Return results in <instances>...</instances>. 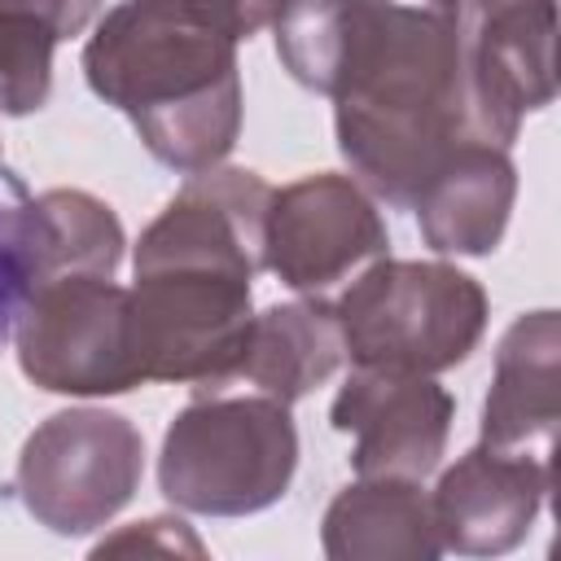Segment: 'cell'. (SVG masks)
Masks as SVG:
<instances>
[{
	"label": "cell",
	"mask_w": 561,
	"mask_h": 561,
	"mask_svg": "<svg viewBox=\"0 0 561 561\" xmlns=\"http://www.w3.org/2000/svg\"><path fill=\"white\" fill-rule=\"evenodd\" d=\"M513 202H517V167L508 149L469 136L421 184L412 210L434 254L482 259L504 241Z\"/></svg>",
	"instance_id": "4fadbf2b"
},
{
	"label": "cell",
	"mask_w": 561,
	"mask_h": 561,
	"mask_svg": "<svg viewBox=\"0 0 561 561\" xmlns=\"http://www.w3.org/2000/svg\"><path fill=\"white\" fill-rule=\"evenodd\" d=\"M272 184L250 167L188 171L175 197L140 232L131 272L140 267H219L259 276L267 267V210Z\"/></svg>",
	"instance_id": "30bf717a"
},
{
	"label": "cell",
	"mask_w": 561,
	"mask_h": 561,
	"mask_svg": "<svg viewBox=\"0 0 561 561\" xmlns=\"http://www.w3.org/2000/svg\"><path fill=\"white\" fill-rule=\"evenodd\" d=\"M355 368L447 373L486 333V289L443 259H377L333 302Z\"/></svg>",
	"instance_id": "277c9868"
},
{
	"label": "cell",
	"mask_w": 561,
	"mask_h": 561,
	"mask_svg": "<svg viewBox=\"0 0 561 561\" xmlns=\"http://www.w3.org/2000/svg\"><path fill=\"white\" fill-rule=\"evenodd\" d=\"M131 552H140V557H206V543L180 517H145V522H131V526L105 535L101 543H92V557H131Z\"/></svg>",
	"instance_id": "d6986e66"
},
{
	"label": "cell",
	"mask_w": 561,
	"mask_h": 561,
	"mask_svg": "<svg viewBox=\"0 0 561 561\" xmlns=\"http://www.w3.org/2000/svg\"><path fill=\"white\" fill-rule=\"evenodd\" d=\"M342 364L346 342L337 307L320 294H302L254 316L237 381H250L259 386V394H272L280 403H298L320 390Z\"/></svg>",
	"instance_id": "e0dca14e"
},
{
	"label": "cell",
	"mask_w": 561,
	"mask_h": 561,
	"mask_svg": "<svg viewBox=\"0 0 561 561\" xmlns=\"http://www.w3.org/2000/svg\"><path fill=\"white\" fill-rule=\"evenodd\" d=\"M333 131L373 197L412 206L473 136L460 70V0H337Z\"/></svg>",
	"instance_id": "6da1fadb"
},
{
	"label": "cell",
	"mask_w": 561,
	"mask_h": 561,
	"mask_svg": "<svg viewBox=\"0 0 561 561\" xmlns=\"http://www.w3.org/2000/svg\"><path fill=\"white\" fill-rule=\"evenodd\" d=\"M101 0H0V114L48 105L53 53L96 18Z\"/></svg>",
	"instance_id": "ac0fdd59"
},
{
	"label": "cell",
	"mask_w": 561,
	"mask_h": 561,
	"mask_svg": "<svg viewBox=\"0 0 561 561\" xmlns=\"http://www.w3.org/2000/svg\"><path fill=\"white\" fill-rule=\"evenodd\" d=\"M329 561H434L443 557L430 491L416 478H355L320 522Z\"/></svg>",
	"instance_id": "2e32d148"
},
{
	"label": "cell",
	"mask_w": 561,
	"mask_h": 561,
	"mask_svg": "<svg viewBox=\"0 0 561 561\" xmlns=\"http://www.w3.org/2000/svg\"><path fill=\"white\" fill-rule=\"evenodd\" d=\"M127 320L145 381L219 394L245 359L254 324L250 276L219 267H140L127 289Z\"/></svg>",
	"instance_id": "5b68a950"
},
{
	"label": "cell",
	"mask_w": 561,
	"mask_h": 561,
	"mask_svg": "<svg viewBox=\"0 0 561 561\" xmlns=\"http://www.w3.org/2000/svg\"><path fill=\"white\" fill-rule=\"evenodd\" d=\"M456 399L430 373L351 368L329 421L355 434V478H430L447 451Z\"/></svg>",
	"instance_id": "8fae6325"
},
{
	"label": "cell",
	"mask_w": 561,
	"mask_h": 561,
	"mask_svg": "<svg viewBox=\"0 0 561 561\" xmlns=\"http://www.w3.org/2000/svg\"><path fill=\"white\" fill-rule=\"evenodd\" d=\"M145 473V434L110 408H61L18 451L22 508L53 535H88L114 522Z\"/></svg>",
	"instance_id": "8992f818"
},
{
	"label": "cell",
	"mask_w": 561,
	"mask_h": 561,
	"mask_svg": "<svg viewBox=\"0 0 561 561\" xmlns=\"http://www.w3.org/2000/svg\"><path fill=\"white\" fill-rule=\"evenodd\" d=\"M561 421V320L552 307L517 316L500 346L482 403V443L504 451H535Z\"/></svg>",
	"instance_id": "5bb4252c"
},
{
	"label": "cell",
	"mask_w": 561,
	"mask_h": 561,
	"mask_svg": "<svg viewBox=\"0 0 561 561\" xmlns=\"http://www.w3.org/2000/svg\"><path fill=\"white\" fill-rule=\"evenodd\" d=\"M552 486V465L543 451H504L491 443L469 447L451 469H443L430 491L443 552L456 557H504L526 543L543 495Z\"/></svg>",
	"instance_id": "7c38bea8"
},
{
	"label": "cell",
	"mask_w": 561,
	"mask_h": 561,
	"mask_svg": "<svg viewBox=\"0 0 561 561\" xmlns=\"http://www.w3.org/2000/svg\"><path fill=\"white\" fill-rule=\"evenodd\" d=\"M83 79L171 171L215 167L241 136L237 39L180 0L114 4L83 44Z\"/></svg>",
	"instance_id": "7a4b0ae2"
},
{
	"label": "cell",
	"mask_w": 561,
	"mask_h": 561,
	"mask_svg": "<svg viewBox=\"0 0 561 561\" xmlns=\"http://www.w3.org/2000/svg\"><path fill=\"white\" fill-rule=\"evenodd\" d=\"M298 469L289 403L272 394H197L162 434L158 486L202 517H245L272 508Z\"/></svg>",
	"instance_id": "3957f363"
},
{
	"label": "cell",
	"mask_w": 561,
	"mask_h": 561,
	"mask_svg": "<svg viewBox=\"0 0 561 561\" xmlns=\"http://www.w3.org/2000/svg\"><path fill=\"white\" fill-rule=\"evenodd\" d=\"M13 342L18 368L48 394L96 399L145 386L131 351L127 289L114 276H53L31 285Z\"/></svg>",
	"instance_id": "52a82bcc"
},
{
	"label": "cell",
	"mask_w": 561,
	"mask_h": 561,
	"mask_svg": "<svg viewBox=\"0 0 561 561\" xmlns=\"http://www.w3.org/2000/svg\"><path fill=\"white\" fill-rule=\"evenodd\" d=\"M123 250V219L88 188H48L9 215V254L26 289L53 276H114Z\"/></svg>",
	"instance_id": "9a60e30c"
},
{
	"label": "cell",
	"mask_w": 561,
	"mask_h": 561,
	"mask_svg": "<svg viewBox=\"0 0 561 561\" xmlns=\"http://www.w3.org/2000/svg\"><path fill=\"white\" fill-rule=\"evenodd\" d=\"M390 232L377 197L342 175L311 171L272 193L267 272L294 294H324L337 280L386 259Z\"/></svg>",
	"instance_id": "9c48e42d"
},
{
	"label": "cell",
	"mask_w": 561,
	"mask_h": 561,
	"mask_svg": "<svg viewBox=\"0 0 561 561\" xmlns=\"http://www.w3.org/2000/svg\"><path fill=\"white\" fill-rule=\"evenodd\" d=\"M460 70L473 136L513 149L557 96V0H460Z\"/></svg>",
	"instance_id": "ba28073f"
}]
</instances>
